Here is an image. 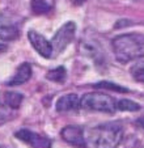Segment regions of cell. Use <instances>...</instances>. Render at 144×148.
Masks as SVG:
<instances>
[{
    "label": "cell",
    "instance_id": "cell-1",
    "mask_svg": "<svg viewBox=\"0 0 144 148\" xmlns=\"http://www.w3.org/2000/svg\"><path fill=\"white\" fill-rule=\"evenodd\" d=\"M123 139V129L117 122L98 125L85 131L88 148H117Z\"/></svg>",
    "mask_w": 144,
    "mask_h": 148
},
{
    "label": "cell",
    "instance_id": "cell-5",
    "mask_svg": "<svg viewBox=\"0 0 144 148\" xmlns=\"http://www.w3.org/2000/svg\"><path fill=\"white\" fill-rule=\"evenodd\" d=\"M16 138L22 140L30 148H51V140L46 136L33 132L28 129H22L16 132Z\"/></svg>",
    "mask_w": 144,
    "mask_h": 148
},
{
    "label": "cell",
    "instance_id": "cell-14",
    "mask_svg": "<svg viewBox=\"0 0 144 148\" xmlns=\"http://www.w3.org/2000/svg\"><path fill=\"white\" fill-rule=\"evenodd\" d=\"M30 7L33 13L36 14L47 13L49 11H51V4H49V1L46 0H32Z\"/></svg>",
    "mask_w": 144,
    "mask_h": 148
},
{
    "label": "cell",
    "instance_id": "cell-9",
    "mask_svg": "<svg viewBox=\"0 0 144 148\" xmlns=\"http://www.w3.org/2000/svg\"><path fill=\"white\" fill-rule=\"evenodd\" d=\"M80 50L83 55L92 58L98 64H101L104 62V51L98 42H94L92 39H84L80 45Z\"/></svg>",
    "mask_w": 144,
    "mask_h": 148
},
{
    "label": "cell",
    "instance_id": "cell-13",
    "mask_svg": "<svg viewBox=\"0 0 144 148\" xmlns=\"http://www.w3.org/2000/svg\"><path fill=\"white\" fill-rule=\"evenodd\" d=\"M3 100H4V105L5 106L12 108V109H19L22 100H24V96L17 92H5Z\"/></svg>",
    "mask_w": 144,
    "mask_h": 148
},
{
    "label": "cell",
    "instance_id": "cell-7",
    "mask_svg": "<svg viewBox=\"0 0 144 148\" xmlns=\"http://www.w3.org/2000/svg\"><path fill=\"white\" fill-rule=\"evenodd\" d=\"M19 24L7 14H0V39L1 41H14L19 38Z\"/></svg>",
    "mask_w": 144,
    "mask_h": 148
},
{
    "label": "cell",
    "instance_id": "cell-4",
    "mask_svg": "<svg viewBox=\"0 0 144 148\" xmlns=\"http://www.w3.org/2000/svg\"><path fill=\"white\" fill-rule=\"evenodd\" d=\"M75 33H76V24L73 21H68V23L64 24L51 39V45H53L54 51L59 54L63 50H66L67 46L75 38Z\"/></svg>",
    "mask_w": 144,
    "mask_h": 148
},
{
    "label": "cell",
    "instance_id": "cell-15",
    "mask_svg": "<svg viewBox=\"0 0 144 148\" xmlns=\"http://www.w3.org/2000/svg\"><path fill=\"white\" fill-rule=\"evenodd\" d=\"M117 110H122V112H138L140 110V105L131 100H119L117 102Z\"/></svg>",
    "mask_w": 144,
    "mask_h": 148
},
{
    "label": "cell",
    "instance_id": "cell-6",
    "mask_svg": "<svg viewBox=\"0 0 144 148\" xmlns=\"http://www.w3.org/2000/svg\"><path fill=\"white\" fill-rule=\"evenodd\" d=\"M63 140L69 143L73 147L77 148H85V131L80 126H66L60 132Z\"/></svg>",
    "mask_w": 144,
    "mask_h": 148
},
{
    "label": "cell",
    "instance_id": "cell-18",
    "mask_svg": "<svg viewBox=\"0 0 144 148\" xmlns=\"http://www.w3.org/2000/svg\"><path fill=\"white\" fill-rule=\"evenodd\" d=\"M7 115H8V110H7L5 105L0 102V121L4 119V118H5Z\"/></svg>",
    "mask_w": 144,
    "mask_h": 148
},
{
    "label": "cell",
    "instance_id": "cell-19",
    "mask_svg": "<svg viewBox=\"0 0 144 148\" xmlns=\"http://www.w3.org/2000/svg\"><path fill=\"white\" fill-rule=\"evenodd\" d=\"M4 51H7V46L4 43H0V54L4 53Z\"/></svg>",
    "mask_w": 144,
    "mask_h": 148
},
{
    "label": "cell",
    "instance_id": "cell-22",
    "mask_svg": "<svg viewBox=\"0 0 144 148\" xmlns=\"http://www.w3.org/2000/svg\"><path fill=\"white\" fill-rule=\"evenodd\" d=\"M0 148H5V147H3V145H1V144H0Z\"/></svg>",
    "mask_w": 144,
    "mask_h": 148
},
{
    "label": "cell",
    "instance_id": "cell-12",
    "mask_svg": "<svg viewBox=\"0 0 144 148\" xmlns=\"http://www.w3.org/2000/svg\"><path fill=\"white\" fill-rule=\"evenodd\" d=\"M130 73L135 81L144 83V56L136 59L135 63L130 68Z\"/></svg>",
    "mask_w": 144,
    "mask_h": 148
},
{
    "label": "cell",
    "instance_id": "cell-8",
    "mask_svg": "<svg viewBox=\"0 0 144 148\" xmlns=\"http://www.w3.org/2000/svg\"><path fill=\"white\" fill-rule=\"evenodd\" d=\"M28 38L30 41L32 46L34 47V50L39 54L43 58H51L53 55V45H51V42H49L43 36H41L39 33L34 30H30L28 33Z\"/></svg>",
    "mask_w": 144,
    "mask_h": 148
},
{
    "label": "cell",
    "instance_id": "cell-16",
    "mask_svg": "<svg viewBox=\"0 0 144 148\" xmlns=\"http://www.w3.org/2000/svg\"><path fill=\"white\" fill-rule=\"evenodd\" d=\"M46 77L54 83H63L66 80V68L64 67H56L55 70H51L47 72Z\"/></svg>",
    "mask_w": 144,
    "mask_h": 148
},
{
    "label": "cell",
    "instance_id": "cell-20",
    "mask_svg": "<svg viewBox=\"0 0 144 148\" xmlns=\"http://www.w3.org/2000/svg\"><path fill=\"white\" fill-rule=\"evenodd\" d=\"M136 123H138V125H140L141 127H143V129H144V118H140V119H139Z\"/></svg>",
    "mask_w": 144,
    "mask_h": 148
},
{
    "label": "cell",
    "instance_id": "cell-21",
    "mask_svg": "<svg viewBox=\"0 0 144 148\" xmlns=\"http://www.w3.org/2000/svg\"><path fill=\"white\" fill-rule=\"evenodd\" d=\"M73 3H76V4H83V3H85L86 0H72Z\"/></svg>",
    "mask_w": 144,
    "mask_h": 148
},
{
    "label": "cell",
    "instance_id": "cell-3",
    "mask_svg": "<svg viewBox=\"0 0 144 148\" xmlns=\"http://www.w3.org/2000/svg\"><path fill=\"white\" fill-rule=\"evenodd\" d=\"M80 108L93 112L114 113L117 110V102L104 93H86L80 98Z\"/></svg>",
    "mask_w": 144,
    "mask_h": 148
},
{
    "label": "cell",
    "instance_id": "cell-11",
    "mask_svg": "<svg viewBox=\"0 0 144 148\" xmlns=\"http://www.w3.org/2000/svg\"><path fill=\"white\" fill-rule=\"evenodd\" d=\"M55 108L59 113L63 112H71L80 108V98L75 93H69V95L62 96L55 103Z\"/></svg>",
    "mask_w": 144,
    "mask_h": 148
},
{
    "label": "cell",
    "instance_id": "cell-2",
    "mask_svg": "<svg viewBox=\"0 0 144 148\" xmlns=\"http://www.w3.org/2000/svg\"><path fill=\"white\" fill-rule=\"evenodd\" d=\"M113 51L121 63L141 58L144 56V34L128 33L118 36L113 39Z\"/></svg>",
    "mask_w": 144,
    "mask_h": 148
},
{
    "label": "cell",
    "instance_id": "cell-10",
    "mask_svg": "<svg viewBox=\"0 0 144 148\" xmlns=\"http://www.w3.org/2000/svg\"><path fill=\"white\" fill-rule=\"evenodd\" d=\"M32 76V67L29 63H21L17 67L14 75L7 81V85L9 87H16V85H21V84L26 83Z\"/></svg>",
    "mask_w": 144,
    "mask_h": 148
},
{
    "label": "cell",
    "instance_id": "cell-17",
    "mask_svg": "<svg viewBox=\"0 0 144 148\" xmlns=\"http://www.w3.org/2000/svg\"><path fill=\"white\" fill-rule=\"evenodd\" d=\"M94 88H98V89H110V90H114V92H122V93H126L128 92L127 88H123L118 84H114V83H110V81H101V83H97L94 84Z\"/></svg>",
    "mask_w": 144,
    "mask_h": 148
}]
</instances>
